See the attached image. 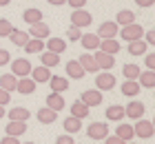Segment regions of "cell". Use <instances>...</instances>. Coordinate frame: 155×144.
<instances>
[{"instance_id":"cell-1","label":"cell","mask_w":155,"mask_h":144,"mask_svg":"<svg viewBox=\"0 0 155 144\" xmlns=\"http://www.w3.org/2000/svg\"><path fill=\"white\" fill-rule=\"evenodd\" d=\"M133 133H135L137 138H142V140H151V138H153V133H155L153 122H151V120H146V118L135 120V124H133Z\"/></svg>"},{"instance_id":"cell-2","label":"cell","mask_w":155,"mask_h":144,"mask_svg":"<svg viewBox=\"0 0 155 144\" xmlns=\"http://www.w3.org/2000/svg\"><path fill=\"white\" fill-rule=\"evenodd\" d=\"M117 35H122L124 42H133V40H140L144 35V29H142V25L131 22V25L122 27V31H117Z\"/></svg>"},{"instance_id":"cell-3","label":"cell","mask_w":155,"mask_h":144,"mask_svg":"<svg viewBox=\"0 0 155 144\" xmlns=\"http://www.w3.org/2000/svg\"><path fill=\"white\" fill-rule=\"evenodd\" d=\"M31 62L27 60V58H16V60H11V71L9 73H13L16 78H27L31 73Z\"/></svg>"},{"instance_id":"cell-4","label":"cell","mask_w":155,"mask_h":144,"mask_svg":"<svg viewBox=\"0 0 155 144\" xmlns=\"http://www.w3.org/2000/svg\"><path fill=\"white\" fill-rule=\"evenodd\" d=\"M91 22H93V16L87 11V9H75L71 13V25L78 27V29H84V27H89Z\"/></svg>"},{"instance_id":"cell-5","label":"cell","mask_w":155,"mask_h":144,"mask_svg":"<svg viewBox=\"0 0 155 144\" xmlns=\"http://www.w3.org/2000/svg\"><path fill=\"white\" fill-rule=\"evenodd\" d=\"M115 86V75L109 73V71H102V73H97L95 78V89L97 91H111Z\"/></svg>"},{"instance_id":"cell-6","label":"cell","mask_w":155,"mask_h":144,"mask_svg":"<svg viewBox=\"0 0 155 144\" xmlns=\"http://www.w3.org/2000/svg\"><path fill=\"white\" fill-rule=\"evenodd\" d=\"M93 58H95V64H97L100 71H111L113 64H115V55L104 53V51H100V49H97V53H93Z\"/></svg>"},{"instance_id":"cell-7","label":"cell","mask_w":155,"mask_h":144,"mask_svg":"<svg viewBox=\"0 0 155 144\" xmlns=\"http://www.w3.org/2000/svg\"><path fill=\"white\" fill-rule=\"evenodd\" d=\"M87 135L91 140H104L109 135V124H104V122H93V124H89Z\"/></svg>"},{"instance_id":"cell-8","label":"cell","mask_w":155,"mask_h":144,"mask_svg":"<svg viewBox=\"0 0 155 144\" xmlns=\"http://www.w3.org/2000/svg\"><path fill=\"white\" fill-rule=\"evenodd\" d=\"M144 111H146V106H144L142 102H137V100H133L131 104L124 106V118H129V120H140V118H144Z\"/></svg>"},{"instance_id":"cell-9","label":"cell","mask_w":155,"mask_h":144,"mask_svg":"<svg viewBox=\"0 0 155 144\" xmlns=\"http://www.w3.org/2000/svg\"><path fill=\"white\" fill-rule=\"evenodd\" d=\"M80 102H84L91 109V106H100L102 104V91H97V89H87L80 95Z\"/></svg>"},{"instance_id":"cell-10","label":"cell","mask_w":155,"mask_h":144,"mask_svg":"<svg viewBox=\"0 0 155 144\" xmlns=\"http://www.w3.org/2000/svg\"><path fill=\"white\" fill-rule=\"evenodd\" d=\"M117 31H120V27L115 25V22H102L100 27H97V38L100 40H107V38H115L117 35Z\"/></svg>"},{"instance_id":"cell-11","label":"cell","mask_w":155,"mask_h":144,"mask_svg":"<svg viewBox=\"0 0 155 144\" xmlns=\"http://www.w3.org/2000/svg\"><path fill=\"white\" fill-rule=\"evenodd\" d=\"M31 80L36 82V84H45V82H49V78H51V69H47V67H36V69H31Z\"/></svg>"},{"instance_id":"cell-12","label":"cell","mask_w":155,"mask_h":144,"mask_svg":"<svg viewBox=\"0 0 155 144\" xmlns=\"http://www.w3.org/2000/svg\"><path fill=\"white\" fill-rule=\"evenodd\" d=\"M27 33H29L31 38L47 40V38H49V27H47V25L40 20V22H36V25H29V31H27Z\"/></svg>"},{"instance_id":"cell-13","label":"cell","mask_w":155,"mask_h":144,"mask_svg":"<svg viewBox=\"0 0 155 144\" xmlns=\"http://www.w3.org/2000/svg\"><path fill=\"white\" fill-rule=\"evenodd\" d=\"M45 49L51 51V53H64L67 51V40H62V38H47Z\"/></svg>"},{"instance_id":"cell-14","label":"cell","mask_w":155,"mask_h":144,"mask_svg":"<svg viewBox=\"0 0 155 144\" xmlns=\"http://www.w3.org/2000/svg\"><path fill=\"white\" fill-rule=\"evenodd\" d=\"M36 118H38L40 124H53V122L58 120V111L49 109V106H42V109L36 113Z\"/></svg>"},{"instance_id":"cell-15","label":"cell","mask_w":155,"mask_h":144,"mask_svg":"<svg viewBox=\"0 0 155 144\" xmlns=\"http://www.w3.org/2000/svg\"><path fill=\"white\" fill-rule=\"evenodd\" d=\"M80 45L87 49V51H97V47H100V38H97L95 33H82L80 35Z\"/></svg>"},{"instance_id":"cell-16","label":"cell","mask_w":155,"mask_h":144,"mask_svg":"<svg viewBox=\"0 0 155 144\" xmlns=\"http://www.w3.org/2000/svg\"><path fill=\"white\" fill-rule=\"evenodd\" d=\"M78 62H80V67L84 69V73H95V71H100V69H97V64H95L93 53H82Z\"/></svg>"},{"instance_id":"cell-17","label":"cell","mask_w":155,"mask_h":144,"mask_svg":"<svg viewBox=\"0 0 155 144\" xmlns=\"http://www.w3.org/2000/svg\"><path fill=\"white\" fill-rule=\"evenodd\" d=\"M16 91H18V93H22V95H31V93L36 91V82H33L29 75H27V78H18Z\"/></svg>"},{"instance_id":"cell-18","label":"cell","mask_w":155,"mask_h":144,"mask_svg":"<svg viewBox=\"0 0 155 144\" xmlns=\"http://www.w3.org/2000/svg\"><path fill=\"white\" fill-rule=\"evenodd\" d=\"M67 75L71 78V80H82L87 73H84V69L80 67V62H78V60H69L67 62Z\"/></svg>"},{"instance_id":"cell-19","label":"cell","mask_w":155,"mask_h":144,"mask_svg":"<svg viewBox=\"0 0 155 144\" xmlns=\"http://www.w3.org/2000/svg\"><path fill=\"white\" fill-rule=\"evenodd\" d=\"M49 86H51L53 93H64L69 89V80L62 78V75H51L49 78Z\"/></svg>"},{"instance_id":"cell-20","label":"cell","mask_w":155,"mask_h":144,"mask_svg":"<svg viewBox=\"0 0 155 144\" xmlns=\"http://www.w3.org/2000/svg\"><path fill=\"white\" fill-rule=\"evenodd\" d=\"M100 51H104V53H111V55H115V53H120V49H122V45L115 40V38H107V40H100Z\"/></svg>"},{"instance_id":"cell-21","label":"cell","mask_w":155,"mask_h":144,"mask_svg":"<svg viewBox=\"0 0 155 144\" xmlns=\"http://www.w3.org/2000/svg\"><path fill=\"white\" fill-rule=\"evenodd\" d=\"M47 106L49 109H53V111H62L67 106V102H64V98H62V93H49L47 95Z\"/></svg>"},{"instance_id":"cell-22","label":"cell","mask_w":155,"mask_h":144,"mask_svg":"<svg viewBox=\"0 0 155 144\" xmlns=\"http://www.w3.org/2000/svg\"><path fill=\"white\" fill-rule=\"evenodd\" d=\"M137 82H140V86H144V89H155V71H153V69L140 71Z\"/></svg>"},{"instance_id":"cell-23","label":"cell","mask_w":155,"mask_h":144,"mask_svg":"<svg viewBox=\"0 0 155 144\" xmlns=\"http://www.w3.org/2000/svg\"><path fill=\"white\" fill-rule=\"evenodd\" d=\"M7 38H9V40H11L16 47H25L27 42H29V38H31V35L27 33V31H20V29H11V33L7 35Z\"/></svg>"},{"instance_id":"cell-24","label":"cell","mask_w":155,"mask_h":144,"mask_svg":"<svg viewBox=\"0 0 155 144\" xmlns=\"http://www.w3.org/2000/svg\"><path fill=\"white\" fill-rule=\"evenodd\" d=\"M7 135H11V138H20V135H25L27 133V122H11L9 120V124H7Z\"/></svg>"},{"instance_id":"cell-25","label":"cell","mask_w":155,"mask_h":144,"mask_svg":"<svg viewBox=\"0 0 155 144\" xmlns=\"http://www.w3.org/2000/svg\"><path fill=\"white\" fill-rule=\"evenodd\" d=\"M31 118L29 109H25V106H13V109L9 111V120L11 122H27Z\"/></svg>"},{"instance_id":"cell-26","label":"cell","mask_w":155,"mask_h":144,"mask_svg":"<svg viewBox=\"0 0 155 144\" xmlns=\"http://www.w3.org/2000/svg\"><path fill=\"white\" fill-rule=\"evenodd\" d=\"M40 60H42V67L47 69H53L60 64V53H51V51H42L40 53Z\"/></svg>"},{"instance_id":"cell-27","label":"cell","mask_w":155,"mask_h":144,"mask_svg":"<svg viewBox=\"0 0 155 144\" xmlns=\"http://www.w3.org/2000/svg\"><path fill=\"white\" fill-rule=\"evenodd\" d=\"M140 91H142V86H140L137 80H124V82H122V93H124V95L135 98Z\"/></svg>"},{"instance_id":"cell-28","label":"cell","mask_w":155,"mask_h":144,"mask_svg":"<svg viewBox=\"0 0 155 144\" xmlns=\"http://www.w3.org/2000/svg\"><path fill=\"white\" fill-rule=\"evenodd\" d=\"M131 22H135V13H133V11H129V9L117 11V16H115V25L117 27H126Z\"/></svg>"},{"instance_id":"cell-29","label":"cell","mask_w":155,"mask_h":144,"mask_svg":"<svg viewBox=\"0 0 155 144\" xmlns=\"http://www.w3.org/2000/svg\"><path fill=\"white\" fill-rule=\"evenodd\" d=\"M115 135H117L122 142H131L133 138H135V133H133V124H117Z\"/></svg>"},{"instance_id":"cell-30","label":"cell","mask_w":155,"mask_h":144,"mask_svg":"<svg viewBox=\"0 0 155 144\" xmlns=\"http://www.w3.org/2000/svg\"><path fill=\"white\" fill-rule=\"evenodd\" d=\"M89 111H91V109H89V106L84 104V102H80V100L71 104V115H73V118H78V120L89 118Z\"/></svg>"},{"instance_id":"cell-31","label":"cell","mask_w":155,"mask_h":144,"mask_svg":"<svg viewBox=\"0 0 155 144\" xmlns=\"http://www.w3.org/2000/svg\"><path fill=\"white\" fill-rule=\"evenodd\" d=\"M16 84H18V78L13 75V73H5V75H0V89H5V91H16Z\"/></svg>"},{"instance_id":"cell-32","label":"cell","mask_w":155,"mask_h":144,"mask_svg":"<svg viewBox=\"0 0 155 144\" xmlns=\"http://www.w3.org/2000/svg\"><path fill=\"white\" fill-rule=\"evenodd\" d=\"M62 126H64V131H67L69 135H73V133H78V131H82V120H78V118H73V115H69Z\"/></svg>"},{"instance_id":"cell-33","label":"cell","mask_w":155,"mask_h":144,"mask_svg":"<svg viewBox=\"0 0 155 144\" xmlns=\"http://www.w3.org/2000/svg\"><path fill=\"white\" fill-rule=\"evenodd\" d=\"M107 120H111V122H120V120H124V106H120V104L107 106Z\"/></svg>"},{"instance_id":"cell-34","label":"cell","mask_w":155,"mask_h":144,"mask_svg":"<svg viewBox=\"0 0 155 144\" xmlns=\"http://www.w3.org/2000/svg\"><path fill=\"white\" fill-rule=\"evenodd\" d=\"M27 53H42L45 51V40H38V38H29V42L22 47Z\"/></svg>"},{"instance_id":"cell-35","label":"cell","mask_w":155,"mask_h":144,"mask_svg":"<svg viewBox=\"0 0 155 144\" xmlns=\"http://www.w3.org/2000/svg\"><path fill=\"white\" fill-rule=\"evenodd\" d=\"M146 49H149V45H146L142 38L129 42V53H131V55H144V53H146Z\"/></svg>"},{"instance_id":"cell-36","label":"cell","mask_w":155,"mask_h":144,"mask_svg":"<svg viewBox=\"0 0 155 144\" xmlns=\"http://www.w3.org/2000/svg\"><path fill=\"white\" fill-rule=\"evenodd\" d=\"M140 71H142V67H137V64H124L122 67V73H124V80H137V75H140Z\"/></svg>"},{"instance_id":"cell-37","label":"cell","mask_w":155,"mask_h":144,"mask_svg":"<svg viewBox=\"0 0 155 144\" xmlns=\"http://www.w3.org/2000/svg\"><path fill=\"white\" fill-rule=\"evenodd\" d=\"M22 20H25V22H29V25H36V22L42 20V11L40 9H25Z\"/></svg>"},{"instance_id":"cell-38","label":"cell","mask_w":155,"mask_h":144,"mask_svg":"<svg viewBox=\"0 0 155 144\" xmlns=\"http://www.w3.org/2000/svg\"><path fill=\"white\" fill-rule=\"evenodd\" d=\"M11 22H9V20H7V18H0V38H7V35H9L11 33Z\"/></svg>"},{"instance_id":"cell-39","label":"cell","mask_w":155,"mask_h":144,"mask_svg":"<svg viewBox=\"0 0 155 144\" xmlns=\"http://www.w3.org/2000/svg\"><path fill=\"white\" fill-rule=\"evenodd\" d=\"M67 35H69V40H71V42H78V40H80V35H82V29H78V27H69V31H67Z\"/></svg>"},{"instance_id":"cell-40","label":"cell","mask_w":155,"mask_h":144,"mask_svg":"<svg viewBox=\"0 0 155 144\" xmlns=\"http://www.w3.org/2000/svg\"><path fill=\"white\" fill-rule=\"evenodd\" d=\"M9 102H11V93L5 91V89H0V106H7Z\"/></svg>"},{"instance_id":"cell-41","label":"cell","mask_w":155,"mask_h":144,"mask_svg":"<svg viewBox=\"0 0 155 144\" xmlns=\"http://www.w3.org/2000/svg\"><path fill=\"white\" fill-rule=\"evenodd\" d=\"M55 144H75V140H73V135L64 133V135H58V140H55Z\"/></svg>"},{"instance_id":"cell-42","label":"cell","mask_w":155,"mask_h":144,"mask_svg":"<svg viewBox=\"0 0 155 144\" xmlns=\"http://www.w3.org/2000/svg\"><path fill=\"white\" fill-rule=\"evenodd\" d=\"M11 62V55L7 49H0V67H5V64H9Z\"/></svg>"},{"instance_id":"cell-43","label":"cell","mask_w":155,"mask_h":144,"mask_svg":"<svg viewBox=\"0 0 155 144\" xmlns=\"http://www.w3.org/2000/svg\"><path fill=\"white\" fill-rule=\"evenodd\" d=\"M67 5H71L73 9H84V5H87V0H67Z\"/></svg>"},{"instance_id":"cell-44","label":"cell","mask_w":155,"mask_h":144,"mask_svg":"<svg viewBox=\"0 0 155 144\" xmlns=\"http://www.w3.org/2000/svg\"><path fill=\"white\" fill-rule=\"evenodd\" d=\"M146 45H155V31H144V38H142Z\"/></svg>"},{"instance_id":"cell-45","label":"cell","mask_w":155,"mask_h":144,"mask_svg":"<svg viewBox=\"0 0 155 144\" xmlns=\"http://www.w3.org/2000/svg\"><path fill=\"white\" fill-rule=\"evenodd\" d=\"M144 62H146V67H149V69H153V71H155V55H153V53H146Z\"/></svg>"},{"instance_id":"cell-46","label":"cell","mask_w":155,"mask_h":144,"mask_svg":"<svg viewBox=\"0 0 155 144\" xmlns=\"http://www.w3.org/2000/svg\"><path fill=\"white\" fill-rule=\"evenodd\" d=\"M104 140H107L104 144H126V142H122V140H120L117 135H107V138H104Z\"/></svg>"},{"instance_id":"cell-47","label":"cell","mask_w":155,"mask_h":144,"mask_svg":"<svg viewBox=\"0 0 155 144\" xmlns=\"http://www.w3.org/2000/svg\"><path fill=\"white\" fill-rule=\"evenodd\" d=\"M135 5H137V7H144V9H149V7L155 5V0H135Z\"/></svg>"},{"instance_id":"cell-48","label":"cell","mask_w":155,"mask_h":144,"mask_svg":"<svg viewBox=\"0 0 155 144\" xmlns=\"http://www.w3.org/2000/svg\"><path fill=\"white\" fill-rule=\"evenodd\" d=\"M0 144H20L18 138H11V135H5L2 140H0Z\"/></svg>"},{"instance_id":"cell-49","label":"cell","mask_w":155,"mask_h":144,"mask_svg":"<svg viewBox=\"0 0 155 144\" xmlns=\"http://www.w3.org/2000/svg\"><path fill=\"white\" fill-rule=\"evenodd\" d=\"M51 7H60V5H67V0H47Z\"/></svg>"},{"instance_id":"cell-50","label":"cell","mask_w":155,"mask_h":144,"mask_svg":"<svg viewBox=\"0 0 155 144\" xmlns=\"http://www.w3.org/2000/svg\"><path fill=\"white\" fill-rule=\"evenodd\" d=\"M9 2H11V0H0V7H7Z\"/></svg>"},{"instance_id":"cell-51","label":"cell","mask_w":155,"mask_h":144,"mask_svg":"<svg viewBox=\"0 0 155 144\" xmlns=\"http://www.w3.org/2000/svg\"><path fill=\"white\" fill-rule=\"evenodd\" d=\"M5 118V106H0V120Z\"/></svg>"},{"instance_id":"cell-52","label":"cell","mask_w":155,"mask_h":144,"mask_svg":"<svg viewBox=\"0 0 155 144\" xmlns=\"http://www.w3.org/2000/svg\"><path fill=\"white\" fill-rule=\"evenodd\" d=\"M25 144H36V142H25Z\"/></svg>"},{"instance_id":"cell-53","label":"cell","mask_w":155,"mask_h":144,"mask_svg":"<svg viewBox=\"0 0 155 144\" xmlns=\"http://www.w3.org/2000/svg\"><path fill=\"white\" fill-rule=\"evenodd\" d=\"M126 144H137V142H126Z\"/></svg>"}]
</instances>
